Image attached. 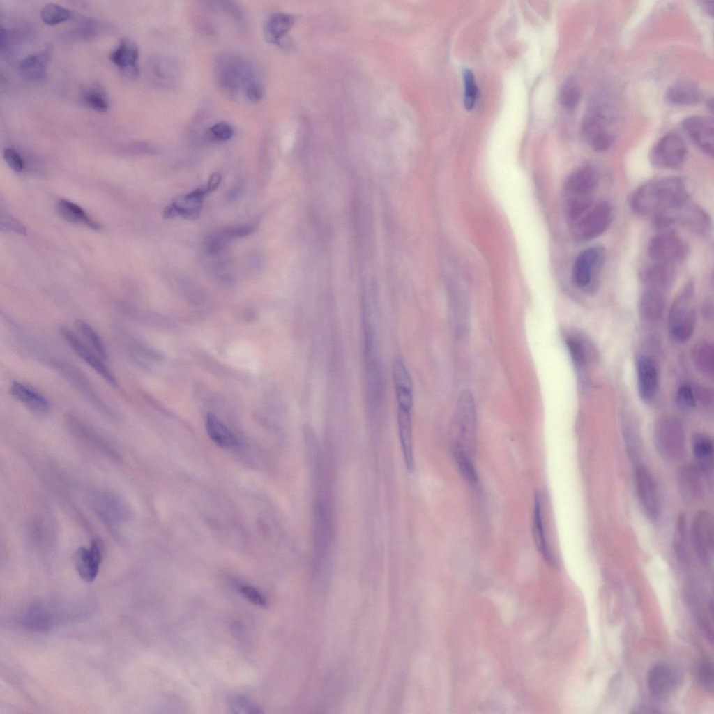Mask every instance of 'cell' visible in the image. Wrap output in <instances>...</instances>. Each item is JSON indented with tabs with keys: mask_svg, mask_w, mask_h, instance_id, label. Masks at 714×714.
Returning <instances> with one entry per match:
<instances>
[{
	"mask_svg": "<svg viewBox=\"0 0 714 714\" xmlns=\"http://www.w3.org/2000/svg\"><path fill=\"white\" fill-rule=\"evenodd\" d=\"M622 434L629 459L635 465L641 463L643 443L639 426L631 418L622 423Z\"/></svg>",
	"mask_w": 714,
	"mask_h": 714,
	"instance_id": "cell-29",
	"label": "cell"
},
{
	"mask_svg": "<svg viewBox=\"0 0 714 714\" xmlns=\"http://www.w3.org/2000/svg\"><path fill=\"white\" fill-rule=\"evenodd\" d=\"M704 6L707 11L711 12V15H712L713 13V1H704Z\"/></svg>",
	"mask_w": 714,
	"mask_h": 714,
	"instance_id": "cell-56",
	"label": "cell"
},
{
	"mask_svg": "<svg viewBox=\"0 0 714 714\" xmlns=\"http://www.w3.org/2000/svg\"><path fill=\"white\" fill-rule=\"evenodd\" d=\"M664 306V292L660 290L645 288L639 301L641 315L649 321L660 318Z\"/></svg>",
	"mask_w": 714,
	"mask_h": 714,
	"instance_id": "cell-32",
	"label": "cell"
},
{
	"mask_svg": "<svg viewBox=\"0 0 714 714\" xmlns=\"http://www.w3.org/2000/svg\"><path fill=\"white\" fill-rule=\"evenodd\" d=\"M0 225L1 231H13L22 235H24L26 233V229L24 225L10 216L2 215L1 217Z\"/></svg>",
	"mask_w": 714,
	"mask_h": 714,
	"instance_id": "cell-53",
	"label": "cell"
},
{
	"mask_svg": "<svg viewBox=\"0 0 714 714\" xmlns=\"http://www.w3.org/2000/svg\"><path fill=\"white\" fill-rule=\"evenodd\" d=\"M713 667L709 661L704 662L698 670V680L700 685L710 691L713 688Z\"/></svg>",
	"mask_w": 714,
	"mask_h": 714,
	"instance_id": "cell-47",
	"label": "cell"
},
{
	"mask_svg": "<svg viewBox=\"0 0 714 714\" xmlns=\"http://www.w3.org/2000/svg\"><path fill=\"white\" fill-rule=\"evenodd\" d=\"M206 186L197 188L194 191L176 198L172 203L164 210V218H172L182 216L187 220H195L199 215L203 198L208 194Z\"/></svg>",
	"mask_w": 714,
	"mask_h": 714,
	"instance_id": "cell-17",
	"label": "cell"
},
{
	"mask_svg": "<svg viewBox=\"0 0 714 714\" xmlns=\"http://www.w3.org/2000/svg\"><path fill=\"white\" fill-rule=\"evenodd\" d=\"M688 251L685 241L672 229L660 231L648 245V254L653 263L672 266L684 260Z\"/></svg>",
	"mask_w": 714,
	"mask_h": 714,
	"instance_id": "cell-8",
	"label": "cell"
},
{
	"mask_svg": "<svg viewBox=\"0 0 714 714\" xmlns=\"http://www.w3.org/2000/svg\"><path fill=\"white\" fill-rule=\"evenodd\" d=\"M10 392L16 400L34 413L45 414L50 409V401L43 395L23 383L13 381Z\"/></svg>",
	"mask_w": 714,
	"mask_h": 714,
	"instance_id": "cell-24",
	"label": "cell"
},
{
	"mask_svg": "<svg viewBox=\"0 0 714 714\" xmlns=\"http://www.w3.org/2000/svg\"><path fill=\"white\" fill-rule=\"evenodd\" d=\"M102 561V547L100 542L93 540L90 548H78L73 555L74 566L80 577L88 582H93L99 571Z\"/></svg>",
	"mask_w": 714,
	"mask_h": 714,
	"instance_id": "cell-16",
	"label": "cell"
},
{
	"mask_svg": "<svg viewBox=\"0 0 714 714\" xmlns=\"http://www.w3.org/2000/svg\"><path fill=\"white\" fill-rule=\"evenodd\" d=\"M687 149L684 141L677 135L669 133L664 136L653 148L651 161L658 168L664 169H680L686 160Z\"/></svg>",
	"mask_w": 714,
	"mask_h": 714,
	"instance_id": "cell-11",
	"label": "cell"
},
{
	"mask_svg": "<svg viewBox=\"0 0 714 714\" xmlns=\"http://www.w3.org/2000/svg\"><path fill=\"white\" fill-rule=\"evenodd\" d=\"M633 479L636 496L644 515L656 521L661 510L660 498L656 481L651 472L641 463L634 466Z\"/></svg>",
	"mask_w": 714,
	"mask_h": 714,
	"instance_id": "cell-9",
	"label": "cell"
},
{
	"mask_svg": "<svg viewBox=\"0 0 714 714\" xmlns=\"http://www.w3.org/2000/svg\"><path fill=\"white\" fill-rule=\"evenodd\" d=\"M637 388L641 398L646 402L655 398L658 390L656 365L648 356H640L637 362Z\"/></svg>",
	"mask_w": 714,
	"mask_h": 714,
	"instance_id": "cell-21",
	"label": "cell"
},
{
	"mask_svg": "<svg viewBox=\"0 0 714 714\" xmlns=\"http://www.w3.org/2000/svg\"><path fill=\"white\" fill-rule=\"evenodd\" d=\"M255 231V227L252 225H243L233 227L227 229L222 233L220 234L222 237L227 241L232 238L244 237L252 234Z\"/></svg>",
	"mask_w": 714,
	"mask_h": 714,
	"instance_id": "cell-52",
	"label": "cell"
},
{
	"mask_svg": "<svg viewBox=\"0 0 714 714\" xmlns=\"http://www.w3.org/2000/svg\"><path fill=\"white\" fill-rule=\"evenodd\" d=\"M52 51V45L49 44L40 52L29 55L24 59L19 66L22 75L32 82L43 80L46 77L47 68Z\"/></svg>",
	"mask_w": 714,
	"mask_h": 714,
	"instance_id": "cell-25",
	"label": "cell"
},
{
	"mask_svg": "<svg viewBox=\"0 0 714 714\" xmlns=\"http://www.w3.org/2000/svg\"><path fill=\"white\" fill-rule=\"evenodd\" d=\"M82 101L84 105L98 112H105L109 107L105 91L97 87L86 90L82 95Z\"/></svg>",
	"mask_w": 714,
	"mask_h": 714,
	"instance_id": "cell-43",
	"label": "cell"
},
{
	"mask_svg": "<svg viewBox=\"0 0 714 714\" xmlns=\"http://www.w3.org/2000/svg\"><path fill=\"white\" fill-rule=\"evenodd\" d=\"M245 95L247 98L253 102H259L264 96V88L257 81L250 83L246 88Z\"/></svg>",
	"mask_w": 714,
	"mask_h": 714,
	"instance_id": "cell-54",
	"label": "cell"
},
{
	"mask_svg": "<svg viewBox=\"0 0 714 714\" xmlns=\"http://www.w3.org/2000/svg\"><path fill=\"white\" fill-rule=\"evenodd\" d=\"M690 539L697 555L701 560L707 561L713 549V519L708 511L701 510L694 515L691 524Z\"/></svg>",
	"mask_w": 714,
	"mask_h": 714,
	"instance_id": "cell-13",
	"label": "cell"
},
{
	"mask_svg": "<svg viewBox=\"0 0 714 714\" xmlns=\"http://www.w3.org/2000/svg\"><path fill=\"white\" fill-rule=\"evenodd\" d=\"M139 49L137 44L130 38H123L118 46L109 54V60L124 76L137 79L139 74L138 66Z\"/></svg>",
	"mask_w": 714,
	"mask_h": 714,
	"instance_id": "cell-18",
	"label": "cell"
},
{
	"mask_svg": "<svg viewBox=\"0 0 714 714\" xmlns=\"http://www.w3.org/2000/svg\"><path fill=\"white\" fill-rule=\"evenodd\" d=\"M392 372L397 407L412 410L413 406V381L402 358H395L393 364Z\"/></svg>",
	"mask_w": 714,
	"mask_h": 714,
	"instance_id": "cell-20",
	"label": "cell"
},
{
	"mask_svg": "<svg viewBox=\"0 0 714 714\" xmlns=\"http://www.w3.org/2000/svg\"><path fill=\"white\" fill-rule=\"evenodd\" d=\"M608 119L602 110L594 109L584 117L582 129L583 135L596 151H605L612 145L613 137L607 124Z\"/></svg>",
	"mask_w": 714,
	"mask_h": 714,
	"instance_id": "cell-12",
	"label": "cell"
},
{
	"mask_svg": "<svg viewBox=\"0 0 714 714\" xmlns=\"http://www.w3.org/2000/svg\"><path fill=\"white\" fill-rule=\"evenodd\" d=\"M676 677L673 670L667 665L659 664L651 669L647 676V685L652 697L664 700L673 690Z\"/></svg>",
	"mask_w": 714,
	"mask_h": 714,
	"instance_id": "cell-23",
	"label": "cell"
},
{
	"mask_svg": "<svg viewBox=\"0 0 714 714\" xmlns=\"http://www.w3.org/2000/svg\"><path fill=\"white\" fill-rule=\"evenodd\" d=\"M598 181V174L592 167H583L573 172L568 177L563 187L565 209L593 201V196Z\"/></svg>",
	"mask_w": 714,
	"mask_h": 714,
	"instance_id": "cell-7",
	"label": "cell"
},
{
	"mask_svg": "<svg viewBox=\"0 0 714 714\" xmlns=\"http://www.w3.org/2000/svg\"><path fill=\"white\" fill-rule=\"evenodd\" d=\"M693 297L694 284L690 282L680 292L670 309L668 329L671 337L678 342L688 341L695 330L697 313Z\"/></svg>",
	"mask_w": 714,
	"mask_h": 714,
	"instance_id": "cell-5",
	"label": "cell"
},
{
	"mask_svg": "<svg viewBox=\"0 0 714 714\" xmlns=\"http://www.w3.org/2000/svg\"><path fill=\"white\" fill-rule=\"evenodd\" d=\"M294 24V17L287 13L277 12L271 14L265 21L264 35L271 43L284 46L286 35Z\"/></svg>",
	"mask_w": 714,
	"mask_h": 714,
	"instance_id": "cell-26",
	"label": "cell"
},
{
	"mask_svg": "<svg viewBox=\"0 0 714 714\" xmlns=\"http://www.w3.org/2000/svg\"><path fill=\"white\" fill-rule=\"evenodd\" d=\"M206 428L210 439L220 447L231 448L237 445L238 441L234 434L215 415H207Z\"/></svg>",
	"mask_w": 714,
	"mask_h": 714,
	"instance_id": "cell-31",
	"label": "cell"
},
{
	"mask_svg": "<svg viewBox=\"0 0 714 714\" xmlns=\"http://www.w3.org/2000/svg\"><path fill=\"white\" fill-rule=\"evenodd\" d=\"M692 360L696 368L702 374L713 376L714 373V349L709 342H701L692 350Z\"/></svg>",
	"mask_w": 714,
	"mask_h": 714,
	"instance_id": "cell-37",
	"label": "cell"
},
{
	"mask_svg": "<svg viewBox=\"0 0 714 714\" xmlns=\"http://www.w3.org/2000/svg\"><path fill=\"white\" fill-rule=\"evenodd\" d=\"M565 342L575 366L579 369L583 368L588 360L586 344L581 338L574 335H568Z\"/></svg>",
	"mask_w": 714,
	"mask_h": 714,
	"instance_id": "cell-40",
	"label": "cell"
},
{
	"mask_svg": "<svg viewBox=\"0 0 714 714\" xmlns=\"http://www.w3.org/2000/svg\"><path fill=\"white\" fill-rule=\"evenodd\" d=\"M533 534L538 549L545 559V561L548 564L553 565L554 564V560L549 549L546 538L545 530L543 524L541 498L538 494H536L535 498Z\"/></svg>",
	"mask_w": 714,
	"mask_h": 714,
	"instance_id": "cell-34",
	"label": "cell"
},
{
	"mask_svg": "<svg viewBox=\"0 0 714 714\" xmlns=\"http://www.w3.org/2000/svg\"><path fill=\"white\" fill-rule=\"evenodd\" d=\"M61 333L69 347L86 363L100 375L109 384L112 386H118L116 377L107 365H105V360L100 358L92 349L89 348L86 344L83 342L69 328L62 327L61 328Z\"/></svg>",
	"mask_w": 714,
	"mask_h": 714,
	"instance_id": "cell-14",
	"label": "cell"
},
{
	"mask_svg": "<svg viewBox=\"0 0 714 714\" xmlns=\"http://www.w3.org/2000/svg\"><path fill=\"white\" fill-rule=\"evenodd\" d=\"M215 69L218 84L229 94L236 93L241 87L246 89L255 81L250 63L237 54L221 55L215 62Z\"/></svg>",
	"mask_w": 714,
	"mask_h": 714,
	"instance_id": "cell-6",
	"label": "cell"
},
{
	"mask_svg": "<svg viewBox=\"0 0 714 714\" xmlns=\"http://www.w3.org/2000/svg\"><path fill=\"white\" fill-rule=\"evenodd\" d=\"M56 367L61 370L67 380H68L71 384L75 386L83 395L86 397L91 402L93 403L96 406L105 408V404L100 400L99 397L96 395L89 383L86 381L84 377L79 374L73 367L59 363L56 365Z\"/></svg>",
	"mask_w": 714,
	"mask_h": 714,
	"instance_id": "cell-36",
	"label": "cell"
},
{
	"mask_svg": "<svg viewBox=\"0 0 714 714\" xmlns=\"http://www.w3.org/2000/svg\"><path fill=\"white\" fill-rule=\"evenodd\" d=\"M667 99L674 104L690 105L698 102L701 92L694 84L680 81L671 85L667 91Z\"/></svg>",
	"mask_w": 714,
	"mask_h": 714,
	"instance_id": "cell-33",
	"label": "cell"
},
{
	"mask_svg": "<svg viewBox=\"0 0 714 714\" xmlns=\"http://www.w3.org/2000/svg\"><path fill=\"white\" fill-rule=\"evenodd\" d=\"M702 477L703 473L695 464L683 465L678 471V489L687 503H694L702 499L704 493Z\"/></svg>",
	"mask_w": 714,
	"mask_h": 714,
	"instance_id": "cell-15",
	"label": "cell"
},
{
	"mask_svg": "<svg viewBox=\"0 0 714 714\" xmlns=\"http://www.w3.org/2000/svg\"><path fill=\"white\" fill-rule=\"evenodd\" d=\"M676 400L682 408L688 409L694 407L697 402L695 389L689 384L681 385L677 390Z\"/></svg>",
	"mask_w": 714,
	"mask_h": 714,
	"instance_id": "cell-46",
	"label": "cell"
},
{
	"mask_svg": "<svg viewBox=\"0 0 714 714\" xmlns=\"http://www.w3.org/2000/svg\"><path fill=\"white\" fill-rule=\"evenodd\" d=\"M56 208L58 214L68 222L82 225L95 230L101 229V226L90 218L82 208L70 201H59Z\"/></svg>",
	"mask_w": 714,
	"mask_h": 714,
	"instance_id": "cell-35",
	"label": "cell"
},
{
	"mask_svg": "<svg viewBox=\"0 0 714 714\" xmlns=\"http://www.w3.org/2000/svg\"><path fill=\"white\" fill-rule=\"evenodd\" d=\"M399 439L407 469L413 472L415 467L413 439L412 410L397 407Z\"/></svg>",
	"mask_w": 714,
	"mask_h": 714,
	"instance_id": "cell-22",
	"label": "cell"
},
{
	"mask_svg": "<svg viewBox=\"0 0 714 714\" xmlns=\"http://www.w3.org/2000/svg\"><path fill=\"white\" fill-rule=\"evenodd\" d=\"M25 623L29 628L44 630L49 628L52 622L51 613L42 604L33 605L25 615Z\"/></svg>",
	"mask_w": 714,
	"mask_h": 714,
	"instance_id": "cell-39",
	"label": "cell"
},
{
	"mask_svg": "<svg viewBox=\"0 0 714 714\" xmlns=\"http://www.w3.org/2000/svg\"><path fill=\"white\" fill-rule=\"evenodd\" d=\"M238 591L241 595L252 603L261 607L266 606L265 597L255 587L247 584H240Z\"/></svg>",
	"mask_w": 714,
	"mask_h": 714,
	"instance_id": "cell-48",
	"label": "cell"
},
{
	"mask_svg": "<svg viewBox=\"0 0 714 714\" xmlns=\"http://www.w3.org/2000/svg\"><path fill=\"white\" fill-rule=\"evenodd\" d=\"M653 442L658 454L664 461L674 462L681 459L686 448L681 420L674 416L660 418L654 426Z\"/></svg>",
	"mask_w": 714,
	"mask_h": 714,
	"instance_id": "cell-4",
	"label": "cell"
},
{
	"mask_svg": "<svg viewBox=\"0 0 714 714\" xmlns=\"http://www.w3.org/2000/svg\"><path fill=\"white\" fill-rule=\"evenodd\" d=\"M692 450L697 462V466L703 474H708L713 469V439L706 434H696L692 440Z\"/></svg>",
	"mask_w": 714,
	"mask_h": 714,
	"instance_id": "cell-30",
	"label": "cell"
},
{
	"mask_svg": "<svg viewBox=\"0 0 714 714\" xmlns=\"http://www.w3.org/2000/svg\"><path fill=\"white\" fill-rule=\"evenodd\" d=\"M72 12L70 10L54 3L46 4L40 11L43 22L50 26L68 21L72 17Z\"/></svg>",
	"mask_w": 714,
	"mask_h": 714,
	"instance_id": "cell-41",
	"label": "cell"
},
{
	"mask_svg": "<svg viewBox=\"0 0 714 714\" xmlns=\"http://www.w3.org/2000/svg\"><path fill=\"white\" fill-rule=\"evenodd\" d=\"M581 89L574 80L567 81L562 86L559 99L563 107L572 109L575 108L581 99Z\"/></svg>",
	"mask_w": 714,
	"mask_h": 714,
	"instance_id": "cell-44",
	"label": "cell"
},
{
	"mask_svg": "<svg viewBox=\"0 0 714 714\" xmlns=\"http://www.w3.org/2000/svg\"><path fill=\"white\" fill-rule=\"evenodd\" d=\"M209 133L213 138L217 140L226 141L232 137L234 130L229 123L219 122L211 127Z\"/></svg>",
	"mask_w": 714,
	"mask_h": 714,
	"instance_id": "cell-50",
	"label": "cell"
},
{
	"mask_svg": "<svg viewBox=\"0 0 714 714\" xmlns=\"http://www.w3.org/2000/svg\"><path fill=\"white\" fill-rule=\"evenodd\" d=\"M690 192L689 184L682 178H660L637 187L629 204L635 213L654 219L674 213L688 201Z\"/></svg>",
	"mask_w": 714,
	"mask_h": 714,
	"instance_id": "cell-1",
	"label": "cell"
},
{
	"mask_svg": "<svg viewBox=\"0 0 714 714\" xmlns=\"http://www.w3.org/2000/svg\"><path fill=\"white\" fill-rule=\"evenodd\" d=\"M674 277V266L653 262V264L644 271L642 280L645 288L664 292L672 284Z\"/></svg>",
	"mask_w": 714,
	"mask_h": 714,
	"instance_id": "cell-28",
	"label": "cell"
},
{
	"mask_svg": "<svg viewBox=\"0 0 714 714\" xmlns=\"http://www.w3.org/2000/svg\"><path fill=\"white\" fill-rule=\"evenodd\" d=\"M77 328L84 336L86 342L90 344L91 348L103 360L107 358V351L105 344L99 334L86 322L82 320H77L76 322Z\"/></svg>",
	"mask_w": 714,
	"mask_h": 714,
	"instance_id": "cell-42",
	"label": "cell"
},
{
	"mask_svg": "<svg viewBox=\"0 0 714 714\" xmlns=\"http://www.w3.org/2000/svg\"><path fill=\"white\" fill-rule=\"evenodd\" d=\"M606 250L594 246L581 252L576 257L572 268V280L577 288L588 289L596 282L604 266Z\"/></svg>",
	"mask_w": 714,
	"mask_h": 714,
	"instance_id": "cell-10",
	"label": "cell"
},
{
	"mask_svg": "<svg viewBox=\"0 0 714 714\" xmlns=\"http://www.w3.org/2000/svg\"><path fill=\"white\" fill-rule=\"evenodd\" d=\"M221 181V175L218 173H213L209 178L208 182L206 185L208 192H212L215 190L219 186Z\"/></svg>",
	"mask_w": 714,
	"mask_h": 714,
	"instance_id": "cell-55",
	"label": "cell"
},
{
	"mask_svg": "<svg viewBox=\"0 0 714 714\" xmlns=\"http://www.w3.org/2000/svg\"><path fill=\"white\" fill-rule=\"evenodd\" d=\"M614 215L610 203L594 200L565 216L572 237L579 241H587L603 234L612 225Z\"/></svg>",
	"mask_w": 714,
	"mask_h": 714,
	"instance_id": "cell-2",
	"label": "cell"
},
{
	"mask_svg": "<svg viewBox=\"0 0 714 714\" xmlns=\"http://www.w3.org/2000/svg\"><path fill=\"white\" fill-rule=\"evenodd\" d=\"M153 73L162 80L171 82L178 74V66L174 60L164 55H155L151 59Z\"/></svg>",
	"mask_w": 714,
	"mask_h": 714,
	"instance_id": "cell-38",
	"label": "cell"
},
{
	"mask_svg": "<svg viewBox=\"0 0 714 714\" xmlns=\"http://www.w3.org/2000/svg\"><path fill=\"white\" fill-rule=\"evenodd\" d=\"M683 127L694 144L706 154L713 156L714 126L712 119L692 116L685 119Z\"/></svg>",
	"mask_w": 714,
	"mask_h": 714,
	"instance_id": "cell-19",
	"label": "cell"
},
{
	"mask_svg": "<svg viewBox=\"0 0 714 714\" xmlns=\"http://www.w3.org/2000/svg\"><path fill=\"white\" fill-rule=\"evenodd\" d=\"M232 713H258L260 710L244 697H236L231 702Z\"/></svg>",
	"mask_w": 714,
	"mask_h": 714,
	"instance_id": "cell-49",
	"label": "cell"
},
{
	"mask_svg": "<svg viewBox=\"0 0 714 714\" xmlns=\"http://www.w3.org/2000/svg\"><path fill=\"white\" fill-rule=\"evenodd\" d=\"M672 214L679 215H671L674 222L678 218V221L698 234L704 235L710 230L708 215L699 207L688 204V201Z\"/></svg>",
	"mask_w": 714,
	"mask_h": 714,
	"instance_id": "cell-27",
	"label": "cell"
},
{
	"mask_svg": "<svg viewBox=\"0 0 714 714\" xmlns=\"http://www.w3.org/2000/svg\"><path fill=\"white\" fill-rule=\"evenodd\" d=\"M462 77L464 87V105L467 110H471L476 101L478 89L476 83L475 77L469 69L464 68L463 70Z\"/></svg>",
	"mask_w": 714,
	"mask_h": 714,
	"instance_id": "cell-45",
	"label": "cell"
},
{
	"mask_svg": "<svg viewBox=\"0 0 714 714\" xmlns=\"http://www.w3.org/2000/svg\"><path fill=\"white\" fill-rule=\"evenodd\" d=\"M3 158L8 165L15 172H20L23 169V160L15 149H6L3 151Z\"/></svg>",
	"mask_w": 714,
	"mask_h": 714,
	"instance_id": "cell-51",
	"label": "cell"
},
{
	"mask_svg": "<svg viewBox=\"0 0 714 714\" xmlns=\"http://www.w3.org/2000/svg\"><path fill=\"white\" fill-rule=\"evenodd\" d=\"M477 417L473 393L464 390L459 395L450 425L452 452L472 457L476 437Z\"/></svg>",
	"mask_w": 714,
	"mask_h": 714,
	"instance_id": "cell-3",
	"label": "cell"
}]
</instances>
